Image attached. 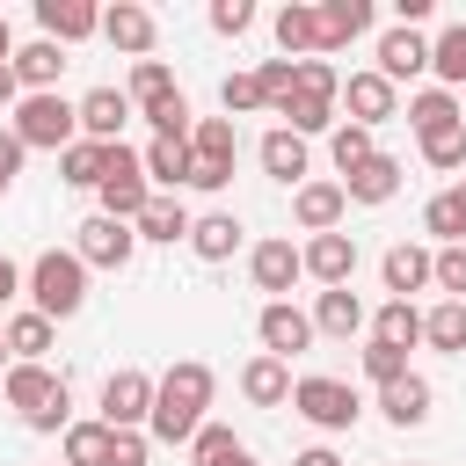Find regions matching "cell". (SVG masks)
I'll use <instances>...</instances> for the list:
<instances>
[{
    "instance_id": "cell-1",
    "label": "cell",
    "mask_w": 466,
    "mask_h": 466,
    "mask_svg": "<svg viewBox=\"0 0 466 466\" xmlns=\"http://www.w3.org/2000/svg\"><path fill=\"white\" fill-rule=\"evenodd\" d=\"M204 408H211V364L182 357V364H167V379H153V415H146V430H153L160 444H189V437L204 430Z\"/></svg>"
},
{
    "instance_id": "cell-2",
    "label": "cell",
    "mask_w": 466,
    "mask_h": 466,
    "mask_svg": "<svg viewBox=\"0 0 466 466\" xmlns=\"http://www.w3.org/2000/svg\"><path fill=\"white\" fill-rule=\"evenodd\" d=\"M22 284H29V313H44V320H73L87 306V262L66 248H44Z\"/></svg>"
},
{
    "instance_id": "cell-3",
    "label": "cell",
    "mask_w": 466,
    "mask_h": 466,
    "mask_svg": "<svg viewBox=\"0 0 466 466\" xmlns=\"http://www.w3.org/2000/svg\"><path fill=\"white\" fill-rule=\"evenodd\" d=\"M335 95H342V73L328 66V58H299V80H291V95L277 102V116H284V131H328L335 124Z\"/></svg>"
},
{
    "instance_id": "cell-4",
    "label": "cell",
    "mask_w": 466,
    "mask_h": 466,
    "mask_svg": "<svg viewBox=\"0 0 466 466\" xmlns=\"http://www.w3.org/2000/svg\"><path fill=\"white\" fill-rule=\"evenodd\" d=\"M7 408H22L29 430H66L73 422V393L51 364H7Z\"/></svg>"
},
{
    "instance_id": "cell-5",
    "label": "cell",
    "mask_w": 466,
    "mask_h": 466,
    "mask_svg": "<svg viewBox=\"0 0 466 466\" xmlns=\"http://www.w3.org/2000/svg\"><path fill=\"white\" fill-rule=\"evenodd\" d=\"M102 218H124V226H138V211L153 204V182H146V167H138V153L116 138V146H102Z\"/></svg>"
},
{
    "instance_id": "cell-6",
    "label": "cell",
    "mask_w": 466,
    "mask_h": 466,
    "mask_svg": "<svg viewBox=\"0 0 466 466\" xmlns=\"http://www.w3.org/2000/svg\"><path fill=\"white\" fill-rule=\"evenodd\" d=\"M73 131H80V109L51 87V95H22L15 102V138H22V153L29 146H51V153H66L73 146Z\"/></svg>"
},
{
    "instance_id": "cell-7",
    "label": "cell",
    "mask_w": 466,
    "mask_h": 466,
    "mask_svg": "<svg viewBox=\"0 0 466 466\" xmlns=\"http://www.w3.org/2000/svg\"><path fill=\"white\" fill-rule=\"evenodd\" d=\"M291 408H299L313 430H350V422L364 415L357 386H342V379H291Z\"/></svg>"
},
{
    "instance_id": "cell-8",
    "label": "cell",
    "mask_w": 466,
    "mask_h": 466,
    "mask_svg": "<svg viewBox=\"0 0 466 466\" xmlns=\"http://www.w3.org/2000/svg\"><path fill=\"white\" fill-rule=\"evenodd\" d=\"M153 415V379L146 371H109L102 379V422L109 430H146Z\"/></svg>"
},
{
    "instance_id": "cell-9",
    "label": "cell",
    "mask_w": 466,
    "mask_h": 466,
    "mask_svg": "<svg viewBox=\"0 0 466 466\" xmlns=\"http://www.w3.org/2000/svg\"><path fill=\"white\" fill-rule=\"evenodd\" d=\"M131 248H138V226H124V218H102V211H95V218L80 226V248H73V255H80L87 269H124V262H131Z\"/></svg>"
},
{
    "instance_id": "cell-10",
    "label": "cell",
    "mask_w": 466,
    "mask_h": 466,
    "mask_svg": "<svg viewBox=\"0 0 466 466\" xmlns=\"http://www.w3.org/2000/svg\"><path fill=\"white\" fill-rule=\"evenodd\" d=\"M255 335H262V357H284V364H291V357L313 342V320H306L291 299H269L262 320H255Z\"/></svg>"
},
{
    "instance_id": "cell-11",
    "label": "cell",
    "mask_w": 466,
    "mask_h": 466,
    "mask_svg": "<svg viewBox=\"0 0 466 466\" xmlns=\"http://www.w3.org/2000/svg\"><path fill=\"white\" fill-rule=\"evenodd\" d=\"M299 269H306V277H320V284L335 291V284H350V277H357V240H350V233H313V240L299 248Z\"/></svg>"
},
{
    "instance_id": "cell-12",
    "label": "cell",
    "mask_w": 466,
    "mask_h": 466,
    "mask_svg": "<svg viewBox=\"0 0 466 466\" xmlns=\"http://www.w3.org/2000/svg\"><path fill=\"white\" fill-rule=\"evenodd\" d=\"M73 109H80V131H87L95 146H116V131H124V116H131V95H124V87H87Z\"/></svg>"
},
{
    "instance_id": "cell-13",
    "label": "cell",
    "mask_w": 466,
    "mask_h": 466,
    "mask_svg": "<svg viewBox=\"0 0 466 466\" xmlns=\"http://www.w3.org/2000/svg\"><path fill=\"white\" fill-rule=\"evenodd\" d=\"M36 22H44V36L66 51V44H80V36L102 29V7H87V0H36Z\"/></svg>"
},
{
    "instance_id": "cell-14",
    "label": "cell",
    "mask_w": 466,
    "mask_h": 466,
    "mask_svg": "<svg viewBox=\"0 0 466 466\" xmlns=\"http://www.w3.org/2000/svg\"><path fill=\"white\" fill-rule=\"evenodd\" d=\"M422 66H430V44H422V36H415V29H400V22H393V29H386V36H379V66H371V73H379V80H393V87H400V80H415V73H422Z\"/></svg>"
},
{
    "instance_id": "cell-15",
    "label": "cell",
    "mask_w": 466,
    "mask_h": 466,
    "mask_svg": "<svg viewBox=\"0 0 466 466\" xmlns=\"http://www.w3.org/2000/svg\"><path fill=\"white\" fill-rule=\"evenodd\" d=\"M393 95H400L393 80H379V73H350L335 102H350V124H364V131H371V124H386V116H393Z\"/></svg>"
},
{
    "instance_id": "cell-16",
    "label": "cell",
    "mask_w": 466,
    "mask_h": 466,
    "mask_svg": "<svg viewBox=\"0 0 466 466\" xmlns=\"http://www.w3.org/2000/svg\"><path fill=\"white\" fill-rule=\"evenodd\" d=\"M233 153H240V131H233V116H197V124H189V160H197V167H218V175H233Z\"/></svg>"
},
{
    "instance_id": "cell-17",
    "label": "cell",
    "mask_w": 466,
    "mask_h": 466,
    "mask_svg": "<svg viewBox=\"0 0 466 466\" xmlns=\"http://www.w3.org/2000/svg\"><path fill=\"white\" fill-rule=\"evenodd\" d=\"M138 167H146L153 197H175V189H189V138H153V146L138 153Z\"/></svg>"
},
{
    "instance_id": "cell-18",
    "label": "cell",
    "mask_w": 466,
    "mask_h": 466,
    "mask_svg": "<svg viewBox=\"0 0 466 466\" xmlns=\"http://www.w3.org/2000/svg\"><path fill=\"white\" fill-rule=\"evenodd\" d=\"M102 36H109L116 51H131V58H146L160 29H153V15H146L138 0H116V7H102Z\"/></svg>"
},
{
    "instance_id": "cell-19",
    "label": "cell",
    "mask_w": 466,
    "mask_h": 466,
    "mask_svg": "<svg viewBox=\"0 0 466 466\" xmlns=\"http://www.w3.org/2000/svg\"><path fill=\"white\" fill-rule=\"evenodd\" d=\"M291 211H299V226H306V233H335V226H342V211H350V197H342V182H299Z\"/></svg>"
},
{
    "instance_id": "cell-20",
    "label": "cell",
    "mask_w": 466,
    "mask_h": 466,
    "mask_svg": "<svg viewBox=\"0 0 466 466\" xmlns=\"http://www.w3.org/2000/svg\"><path fill=\"white\" fill-rule=\"evenodd\" d=\"M7 66H15V80H22L29 95H51V87H58V73H66V51H58L51 36H36V44H22Z\"/></svg>"
},
{
    "instance_id": "cell-21",
    "label": "cell",
    "mask_w": 466,
    "mask_h": 466,
    "mask_svg": "<svg viewBox=\"0 0 466 466\" xmlns=\"http://www.w3.org/2000/svg\"><path fill=\"white\" fill-rule=\"evenodd\" d=\"M248 269H255V291H277V299H284V291H291V284L306 277V269H299V248H291V240H262V248L248 255Z\"/></svg>"
},
{
    "instance_id": "cell-22",
    "label": "cell",
    "mask_w": 466,
    "mask_h": 466,
    "mask_svg": "<svg viewBox=\"0 0 466 466\" xmlns=\"http://www.w3.org/2000/svg\"><path fill=\"white\" fill-rule=\"evenodd\" d=\"M306 320H313V335H357V328H364V299H357L350 284H335V291L313 299Z\"/></svg>"
},
{
    "instance_id": "cell-23",
    "label": "cell",
    "mask_w": 466,
    "mask_h": 466,
    "mask_svg": "<svg viewBox=\"0 0 466 466\" xmlns=\"http://www.w3.org/2000/svg\"><path fill=\"white\" fill-rule=\"evenodd\" d=\"M393 189H400V160H393V153H371V160L342 182V197H350V204H386Z\"/></svg>"
},
{
    "instance_id": "cell-24",
    "label": "cell",
    "mask_w": 466,
    "mask_h": 466,
    "mask_svg": "<svg viewBox=\"0 0 466 466\" xmlns=\"http://www.w3.org/2000/svg\"><path fill=\"white\" fill-rule=\"evenodd\" d=\"M240 393H248L255 408H284V400H291V364H284V357H255V364L240 371Z\"/></svg>"
},
{
    "instance_id": "cell-25",
    "label": "cell",
    "mask_w": 466,
    "mask_h": 466,
    "mask_svg": "<svg viewBox=\"0 0 466 466\" xmlns=\"http://www.w3.org/2000/svg\"><path fill=\"white\" fill-rule=\"evenodd\" d=\"M379 408H386V422H400V430H415V422H430V379H393V386H379Z\"/></svg>"
},
{
    "instance_id": "cell-26",
    "label": "cell",
    "mask_w": 466,
    "mask_h": 466,
    "mask_svg": "<svg viewBox=\"0 0 466 466\" xmlns=\"http://www.w3.org/2000/svg\"><path fill=\"white\" fill-rule=\"evenodd\" d=\"M364 29H371V0H328L320 7V51H342Z\"/></svg>"
},
{
    "instance_id": "cell-27",
    "label": "cell",
    "mask_w": 466,
    "mask_h": 466,
    "mask_svg": "<svg viewBox=\"0 0 466 466\" xmlns=\"http://www.w3.org/2000/svg\"><path fill=\"white\" fill-rule=\"evenodd\" d=\"M189 248H197L204 262H226V255L240 248V218H233V211H204V218H189Z\"/></svg>"
},
{
    "instance_id": "cell-28",
    "label": "cell",
    "mask_w": 466,
    "mask_h": 466,
    "mask_svg": "<svg viewBox=\"0 0 466 466\" xmlns=\"http://www.w3.org/2000/svg\"><path fill=\"white\" fill-rule=\"evenodd\" d=\"M386 291L393 299H408V291H422L430 284V248H415V240H400V248H386Z\"/></svg>"
},
{
    "instance_id": "cell-29",
    "label": "cell",
    "mask_w": 466,
    "mask_h": 466,
    "mask_svg": "<svg viewBox=\"0 0 466 466\" xmlns=\"http://www.w3.org/2000/svg\"><path fill=\"white\" fill-rule=\"evenodd\" d=\"M277 44H284V58H299V51H320V7H306V0L277 7Z\"/></svg>"
},
{
    "instance_id": "cell-30",
    "label": "cell",
    "mask_w": 466,
    "mask_h": 466,
    "mask_svg": "<svg viewBox=\"0 0 466 466\" xmlns=\"http://www.w3.org/2000/svg\"><path fill=\"white\" fill-rule=\"evenodd\" d=\"M371 342L415 350V342H422V313H415V299H386V306H379V320H371Z\"/></svg>"
},
{
    "instance_id": "cell-31",
    "label": "cell",
    "mask_w": 466,
    "mask_h": 466,
    "mask_svg": "<svg viewBox=\"0 0 466 466\" xmlns=\"http://www.w3.org/2000/svg\"><path fill=\"white\" fill-rule=\"evenodd\" d=\"M0 335H7L15 364H44V350H51V320L44 313H15V320H0Z\"/></svg>"
},
{
    "instance_id": "cell-32",
    "label": "cell",
    "mask_w": 466,
    "mask_h": 466,
    "mask_svg": "<svg viewBox=\"0 0 466 466\" xmlns=\"http://www.w3.org/2000/svg\"><path fill=\"white\" fill-rule=\"evenodd\" d=\"M109 444L116 430L95 415V422H66V466H109Z\"/></svg>"
},
{
    "instance_id": "cell-33",
    "label": "cell",
    "mask_w": 466,
    "mask_h": 466,
    "mask_svg": "<svg viewBox=\"0 0 466 466\" xmlns=\"http://www.w3.org/2000/svg\"><path fill=\"white\" fill-rule=\"evenodd\" d=\"M408 124H415V138H437V131H451V124H459V95H444V87H422V95L408 102Z\"/></svg>"
},
{
    "instance_id": "cell-34",
    "label": "cell",
    "mask_w": 466,
    "mask_h": 466,
    "mask_svg": "<svg viewBox=\"0 0 466 466\" xmlns=\"http://www.w3.org/2000/svg\"><path fill=\"white\" fill-rule=\"evenodd\" d=\"M262 167H269V175H277V182H306V138H299V131H284V124H277V131H269V138H262Z\"/></svg>"
},
{
    "instance_id": "cell-35",
    "label": "cell",
    "mask_w": 466,
    "mask_h": 466,
    "mask_svg": "<svg viewBox=\"0 0 466 466\" xmlns=\"http://www.w3.org/2000/svg\"><path fill=\"white\" fill-rule=\"evenodd\" d=\"M422 342L459 357V350H466V299H444V306H430V313H422Z\"/></svg>"
},
{
    "instance_id": "cell-36",
    "label": "cell",
    "mask_w": 466,
    "mask_h": 466,
    "mask_svg": "<svg viewBox=\"0 0 466 466\" xmlns=\"http://www.w3.org/2000/svg\"><path fill=\"white\" fill-rule=\"evenodd\" d=\"M138 240H189V211H182V197H153V204L138 211Z\"/></svg>"
},
{
    "instance_id": "cell-37",
    "label": "cell",
    "mask_w": 466,
    "mask_h": 466,
    "mask_svg": "<svg viewBox=\"0 0 466 466\" xmlns=\"http://www.w3.org/2000/svg\"><path fill=\"white\" fill-rule=\"evenodd\" d=\"M430 73L444 80V95H451V87H466V22H451V29L430 44Z\"/></svg>"
},
{
    "instance_id": "cell-38",
    "label": "cell",
    "mask_w": 466,
    "mask_h": 466,
    "mask_svg": "<svg viewBox=\"0 0 466 466\" xmlns=\"http://www.w3.org/2000/svg\"><path fill=\"white\" fill-rule=\"evenodd\" d=\"M58 182H73V189H102V146H95V138H73V146L58 153Z\"/></svg>"
},
{
    "instance_id": "cell-39",
    "label": "cell",
    "mask_w": 466,
    "mask_h": 466,
    "mask_svg": "<svg viewBox=\"0 0 466 466\" xmlns=\"http://www.w3.org/2000/svg\"><path fill=\"white\" fill-rule=\"evenodd\" d=\"M328 153H335V167H342V182H350V175H357V167H364V160L379 153V138H371L364 124H335V138H328Z\"/></svg>"
},
{
    "instance_id": "cell-40",
    "label": "cell",
    "mask_w": 466,
    "mask_h": 466,
    "mask_svg": "<svg viewBox=\"0 0 466 466\" xmlns=\"http://www.w3.org/2000/svg\"><path fill=\"white\" fill-rule=\"evenodd\" d=\"M240 459V437L226 430V422H204L197 437H189V466H233Z\"/></svg>"
},
{
    "instance_id": "cell-41",
    "label": "cell",
    "mask_w": 466,
    "mask_h": 466,
    "mask_svg": "<svg viewBox=\"0 0 466 466\" xmlns=\"http://www.w3.org/2000/svg\"><path fill=\"white\" fill-rule=\"evenodd\" d=\"M160 95H175V73H167L160 58H138V66H131V109H153Z\"/></svg>"
},
{
    "instance_id": "cell-42",
    "label": "cell",
    "mask_w": 466,
    "mask_h": 466,
    "mask_svg": "<svg viewBox=\"0 0 466 466\" xmlns=\"http://www.w3.org/2000/svg\"><path fill=\"white\" fill-rule=\"evenodd\" d=\"M138 116L153 124V138H189V124H197V116H189V102H182V87H175V95H160L153 109H138Z\"/></svg>"
},
{
    "instance_id": "cell-43",
    "label": "cell",
    "mask_w": 466,
    "mask_h": 466,
    "mask_svg": "<svg viewBox=\"0 0 466 466\" xmlns=\"http://www.w3.org/2000/svg\"><path fill=\"white\" fill-rule=\"evenodd\" d=\"M430 284H444L451 299H466V240H459V248H437V255H430Z\"/></svg>"
},
{
    "instance_id": "cell-44",
    "label": "cell",
    "mask_w": 466,
    "mask_h": 466,
    "mask_svg": "<svg viewBox=\"0 0 466 466\" xmlns=\"http://www.w3.org/2000/svg\"><path fill=\"white\" fill-rule=\"evenodd\" d=\"M364 371H371L379 386H393V379H408V350H393V342H364Z\"/></svg>"
},
{
    "instance_id": "cell-45",
    "label": "cell",
    "mask_w": 466,
    "mask_h": 466,
    "mask_svg": "<svg viewBox=\"0 0 466 466\" xmlns=\"http://www.w3.org/2000/svg\"><path fill=\"white\" fill-rule=\"evenodd\" d=\"M422 160H430V167H459V160H466V124H451V131L422 138Z\"/></svg>"
},
{
    "instance_id": "cell-46",
    "label": "cell",
    "mask_w": 466,
    "mask_h": 466,
    "mask_svg": "<svg viewBox=\"0 0 466 466\" xmlns=\"http://www.w3.org/2000/svg\"><path fill=\"white\" fill-rule=\"evenodd\" d=\"M218 95H226V116L262 109V80H255V73H226V87H218Z\"/></svg>"
},
{
    "instance_id": "cell-47",
    "label": "cell",
    "mask_w": 466,
    "mask_h": 466,
    "mask_svg": "<svg viewBox=\"0 0 466 466\" xmlns=\"http://www.w3.org/2000/svg\"><path fill=\"white\" fill-rule=\"evenodd\" d=\"M255 80H262V102H284V95H291V80H299V58H269Z\"/></svg>"
},
{
    "instance_id": "cell-48",
    "label": "cell",
    "mask_w": 466,
    "mask_h": 466,
    "mask_svg": "<svg viewBox=\"0 0 466 466\" xmlns=\"http://www.w3.org/2000/svg\"><path fill=\"white\" fill-rule=\"evenodd\" d=\"M248 22H255V7H248V0H211V29H218V36H240Z\"/></svg>"
},
{
    "instance_id": "cell-49",
    "label": "cell",
    "mask_w": 466,
    "mask_h": 466,
    "mask_svg": "<svg viewBox=\"0 0 466 466\" xmlns=\"http://www.w3.org/2000/svg\"><path fill=\"white\" fill-rule=\"evenodd\" d=\"M109 466H146V430H116V444H109Z\"/></svg>"
},
{
    "instance_id": "cell-50",
    "label": "cell",
    "mask_w": 466,
    "mask_h": 466,
    "mask_svg": "<svg viewBox=\"0 0 466 466\" xmlns=\"http://www.w3.org/2000/svg\"><path fill=\"white\" fill-rule=\"evenodd\" d=\"M22 175V138L15 131H0V197H7V182Z\"/></svg>"
},
{
    "instance_id": "cell-51",
    "label": "cell",
    "mask_w": 466,
    "mask_h": 466,
    "mask_svg": "<svg viewBox=\"0 0 466 466\" xmlns=\"http://www.w3.org/2000/svg\"><path fill=\"white\" fill-rule=\"evenodd\" d=\"M15 291H22V269H15V262H7V255H0V306H7V299H15Z\"/></svg>"
},
{
    "instance_id": "cell-52",
    "label": "cell",
    "mask_w": 466,
    "mask_h": 466,
    "mask_svg": "<svg viewBox=\"0 0 466 466\" xmlns=\"http://www.w3.org/2000/svg\"><path fill=\"white\" fill-rule=\"evenodd\" d=\"M15 95H22V80H15V66H7V58H0V109H7V102H15Z\"/></svg>"
},
{
    "instance_id": "cell-53",
    "label": "cell",
    "mask_w": 466,
    "mask_h": 466,
    "mask_svg": "<svg viewBox=\"0 0 466 466\" xmlns=\"http://www.w3.org/2000/svg\"><path fill=\"white\" fill-rule=\"evenodd\" d=\"M291 466H342V459H335V451H328V444H313V451H299V459H291Z\"/></svg>"
},
{
    "instance_id": "cell-54",
    "label": "cell",
    "mask_w": 466,
    "mask_h": 466,
    "mask_svg": "<svg viewBox=\"0 0 466 466\" xmlns=\"http://www.w3.org/2000/svg\"><path fill=\"white\" fill-rule=\"evenodd\" d=\"M444 197H451V211H459V218H466V182H459V189H444Z\"/></svg>"
},
{
    "instance_id": "cell-55",
    "label": "cell",
    "mask_w": 466,
    "mask_h": 466,
    "mask_svg": "<svg viewBox=\"0 0 466 466\" xmlns=\"http://www.w3.org/2000/svg\"><path fill=\"white\" fill-rule=\"evenodd\" d=\"M0 58H15V44H7V22H0Z\"/></svg>"
},
{
    "instance_id": "cell-56",
    "label": "cell",
    "mask_w": 466,
    "mask_h": 466,
    "mask_svg": "<svg viewBox=\"0 0 466 466\" xmlns=\"http://www.w3.org/2000/svg\"><path fill=\"white\" fill-rule=\"evenodd\" d=\"M233 466H255V459H248V451H240V459H233Z\"/></svg>"
},
{
    "instance_id": "cell-57",
    "label": "cell",
    "mask_w": 466,
    "mask_h": 466,
    "mask_svg": "<svg viewBox=\"0 0 466 466\" xmlns=\"http://www.w3.org/2000/svg\"><path fill=\"white\" fill-rule=\"evenodd\" d=\"M0 364H7V335H0Z\"/></svg>"
},
{
    "instance_id": "cell-58",
    "label": "cell",
    "mask_w": 466,
    "mask_h": 466,
    "mask_svg": "<svg viewBox=\"0 0 466 466\" xmlns=\"http://www.w3.org/2000/svg\"><path fill=\"white\" fill-rule=\"evenodd\" d=\"M459 124H466V102H459Z\"/></svg>"
}]
</instances>
